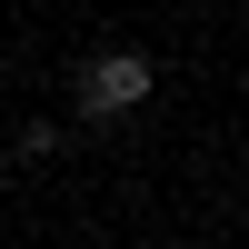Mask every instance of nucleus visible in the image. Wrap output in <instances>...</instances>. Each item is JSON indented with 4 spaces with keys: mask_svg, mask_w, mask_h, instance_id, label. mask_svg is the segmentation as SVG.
<instances>
[{
    "mask_svg": "<svg viewBox=\"0 0 249 249\" xmlns=\"http://www.w3.org/2000/svg\"><path fill=\"white\" fill-rule=\"evenodd\" d=\"M10 160H30V170H40V160H60V120H30V130H20V150Z\"/></svg>",
    "mask_w": 249,
    "mask_h": 249,
    "instance_id": "nucleus-2",
    "label": "nucleus"
},
{
    "mask_svg": "<svg viewBox=\"0 0 249 249\" xmlns=\"http://www.w3.org/2000/svg\"><path fill=\"white\" fill-rule=\"evenodd\" d=\"M150 60L140 50H100L90 70H80V120H120V110H140V100H150Z\"/></svg>",
    "mask_w": 249,
    "mask_h": 249,
    "instance_id": "nucleus-1",
    "label": "nucleus"
}]
</instances>
